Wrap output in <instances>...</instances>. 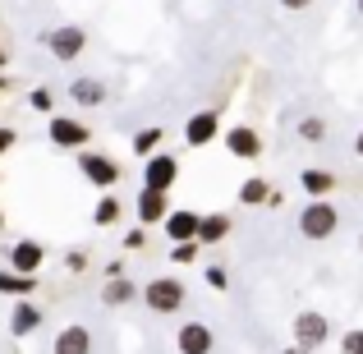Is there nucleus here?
<instances>
[{
    "instance_id": "nucleus-1",
    "label": "nucleus",
    "mask_w": 363,
    "mask_h": 354,
    "mask_svg": "<svg viewBox=\"0 0 363 354\" xmlns=\"http://www.w3.org/2000/svg\"><path fill=\"white\" fill-rule=\"evenodd\" d=\"M42 46L55 55V60H79L83 51H88V33H83L79 23H55V28H46L42 33Z\"/></svg>"
},
{
    "instance_id": "nucleus-2",
    "label": "nucleus",
    "mask_w": 363,
    "mask_h": 354,
    "mask_svg": "<svg viewBox=\"0 0 363 354\" xmlns=\"http://www.w3.org/2000/svg\"><path fill=\"white\" fill-rule=\"evenodd\" d=\"M336 231H340V212H336V203H327V198H313V203L299 212V235L303 239H331Z\"/></svg>"
},
{
    "instance_id": "nucleus-3",
    "label": "nucleus",
    "mask_w": 363,
    "mask_h": 354,
    "mask_svg": "<svg viewBox=\"0 0 363 354\" xmlns=\"http://www.w3.org/2000/svg\"><path fill=\"white\" fill-rule=\"evenodd\" d=\"M74 166H79V170H83V179H88V184H97L101 194H116V184H120V161H116V157H106V152H88V148H83Z\"/></svg>"
},
{
    "instance_id": "nucleus-4",
    "label": "nucleus",
    "mask_w": 363,
    "mask_h": 354,
    "mask_svg": "<svg viewBox=\"0 0 363 354\" xmlns=\"http://www.w3.org/2000/svg\"><path fill=\"white\" fill-rule=\"evenodd\" d=\"M143 304H147V313H179L184 309V281L179 276H157V281H147V290H143Z\"/></svg>"
},
{
    "instance_id": "nucleus-5",
    "label": "nucleus",
    "mask_w": 363,
    "mask_h": 354,
    "mask_svg": "<svg viewBox=\"0 0 363 354\" xmlns=\"http://www.w3.org/2000/svg\"><path fill=\"white\" fill-rule=\"evenodd\" d=\"M327 341H331V318H327V313H318V309L294 313V345H303V350H322Z\"/></svg>"
},
{
    "instance_id": "nucleus-6",
    "label": "nucleus",
    "mask_w": 363,
    "mask_h": 354,
    "mask_svg": "<svg viewBox=\"0 0 363 354\" xmlns=\"http://www.w3.org/2000/svg\"><path fill=\"white\" fill-rule=\"evenodd\" d=\"M46 138H51L55 148L83 152V148H88V138H92V129L83 120H74V116H51V124H46Z\"/></svg>"
},
{
    "instance_id": "nucleus-7",
    "label": "nucleus",
    "mask_w": 363,
    "mask_h": 354,
    "mask_svg": "<svg viewBox=\"0 0 363 354\" xmlns=\"http://www.w3.org/2000/svg\"><path fill=\"white\" fill-rule=\"evenodd\" d=\"M179 179V161L170 157V152H157V157H147V166H143V189H157V194H170Z\"/></svg>"
},
{
    "instance_id": "nucleus-8",
    "label": "nucleus",
    "mask_w": 363,
    "mask_h": 354,
    "mask_svg": "<svg viewBox=\"0 0 363 354\" xmlns=\"http://www.w3.org/2000/svg\"><path fill=\"white\" fill-rule=\"evenodd\" d=\"M42 262H46V244H42V239H14V244H9V272L37 276Z\"/></svg>"
},
{
    "instance_id": "nucleus-9",
    "label": "nucleus",
    "mask_w": 363,
    "mask_h": 354,
    "mask_svg": "<svg viewBox=\"0 0 363 354\" xmlns=\"http://www.w3.org/2000/svg\"><path fill=\"white\" fill-rule=\"evenodd\" d=\"M221 138V111H198L184 120V143L189 148H207V143Z\"/></svg>"
},
{
    "instance_id": "nucleus-10",
    "label": "nucleus",
    "mask_w": 363,
    "mask_h": 354,
    "mask_svg": "<svg viewBox=\"0 0 363 354\" xmlns=\"http://www.w3.org/2000/svg\"><path fill=\"white\" fill-rule=\"evenodd\" d=\"M65 97H69L74 106H83V111H97V106H106L111 88L101 79H92V74H83V79H74L69 88H65Z\"/></svg>"
},
{
    "instance_id": "nucleus-11",
    "label": "nucleus",
    "mask_w": 363,
    "mask_h": 354,
    "mask_svg": "<svg viewBox=\"0 0 363 354\" xmlns=\"http://www.w3.org/2000/svg\"><path fill=\"white\" fill-rule=\"evenodd\" d=\"M175 350L179 354H212L216 350V331L207 327V322H184V327L175 331Z\"/></svg>"
},
{
    "instance_id": "nucleus-12",
    "label": "nucleus",
    "mask_w": 363,
    "mask_h": 354,
    "mask_svg": "<svg viewBox=\"0 0 363 354\" xmlns=\"http://www.w3.org/2000/svg\"><path fill=\"white\" fill-rule=\"evenodd\" d=\"M133 216H138V226H166V216H170L166 194H157V189H138V198H133Z\"/></svg>"
},
{
    "instance_id": "nucleus-13",
    "label": "nucleus",
    "mask_w": 363,
    "mask_h": 354,
    "mask_svg": "<svg viewBox=\"0 0 363 354\" xmlns=\"http://www.w3.org/2000/svg\"><path fill=\"white\" fill-rule=\"evenodd\" d=\"M225 152L240 161H257L262 157V133L248 129V124H235V129H225Z\"/></svg>"
},
{
    "instance_id": "nucleus-14",
    "label": "nucleus",
    "mask_w": 363,
    "mask_h": 354,
    "mask_svg": "<svg viewBox=\"0 0 363 354\" xmlns=\"http://www.w3.org/2000/svg\"><path fill=\"white\" fill-rule=\"evenodd\" d=\"M46 322V313H42V304H33V299H18L14 304V313H9V336H33L37 327Z\"/></svg>"
},
{
    "instance_id": "nucleus-15",
    "label": "nucleus",
    "mask_w": 363,
    "mask_h": 354,
    "mask_svg": "<svg viewBox=\"0 0 363 354\" xmlns=\"http://www.w3.org/2000/svg\"><path fill=\"white\" fill-rule=\"evenodd\" d=\"M198 226H203V212H189V207H175V212L166 216V239H175V244H189V239H198Z\"/></svg>"
},
{
    "instance_id": "nucleus-16",
    "label": "nucleus",
    "mask_w": 363,
    "mask_h": 354,
    "mask_svg": "<svg viewBox=\"0 0 363 354\" xmlns=\"http://www.w3.org/2000/svg\"><path fill=\"white\" fill-rule=\"evenodd\" d=\"M51 354H92V331L83 322H69V327L55 331V345Z\"/></svg>"
},
{
    "instance_id": "nucleus-17",
    "label": "nucleus",
    "mask_w": 363,
    "mask_h": 354,
    "mask_svg": "<svg viewBox=\"0 0 363 354\" xmlns=\"http://www.w3.org/2000/svg\"><path fill=\"white\" fill-rule=\"evenodd\" d=\"M138 299V285L129 281V276H106V285H101V304L106 309H124V304Z\"/></svg>"
},
{
    "instance_id": "nucleus-18",
    "label": "nucleus",
    "mask_w": 363,
    "mask_h": 354,
    "mask_svg": "<svg viewBox=\"0 0 363 354\" xmlns=\"http://www.w3.org/2000/svg\"><path fill=\"white\" fill-rule=\"evenodd\" d=\"M230 235V216L225 212H203V226H198V244H221Z\"/></svg>"
},
{
    "instance_id": "nucleus-19",
    "label": "nucleus",
    "mask_w": 363,
    "mask_h": 354,
    "mask_svg": "<svg viewBox=\"0 0 363 354\" xmlns=\"http://www.w3.org/2000/svg\"><path fill=\"white\" fill-rule=\"evenodd\" d=\"M299 184H303V194H308V198H327L331 189H336V175H331V170H303Z\"/></svg>"
},
{
    "instance_id": "nucleus-20",
    "label": "nucleus",
    "mask_w": 363,
    "mask_h": 354,
    "mask_svg": "<svg viewBox=\"0 0 363 354\" xmlns=\"http://www.w3.org/2000/svg\"><path fill=\"white\" fill-rule=\"evenodd\" d=\"M37 276H18V272H0V294H14V299H33Z\"/></svg>"
},
{
    "instance_id": "nucleus-21",
    "label": "nucleus",
    "mask_w": 363,
    "mask_h": 354,
    "mask_svg": "<svg viewBox=\"0 0 363 354\" xmlns=\"http://www.w3.org/2000/svg\"><path fill=\"white\" fill-rule=\"evenodd\" d=\"M120 216H124V203H120L116 194H101L97 207H92V226H116Z\"/></svg>"
},
{
    "instance_id": "nucleus-22",
    "label": "nucleus",
    "mask_w": 363,
    "mask_h": 354,
    "mask_svg": "<svg viewBox=\"0 0 363 354\" xmlns=\"http://www.w3.org/2000/svg\"><path fill=\"white\" fill-rule=\"evenodd\" d=\"M267 198H272V184H267L262 175H253V179H244V184H240V203L244 207H262Z\"/></svg>"
},
{
    "instance_id": "nucleus-23",
    "label": "nucleus",
    "mask_w": 363,
    "mask_h": 354,
    "mask_svg": "<svg viewBox=\"0 0 363 354\" xmlns=\"http://www.w3.org/2000/svg\"><path fill=\"white\" fill-rule=\"evenodd\" d=\"M161 138H166V129H138V133H133V157H143V161L157 157Z\"/></svg>"
},
{
    "instance_id": "nucleus-24",
    "label": "nucleus",
    "mask_w": 363,
    "mask_h": 354,
    "mask_svg": "<svg viewBox=\"0 0 363 354\" xmlns=\"http://www.w3.org/2000/svg\"><path fill=\"white\" fill-rule=\"evenodd\" d=\"M294 133H299L303 143H327V120L322 116H303L299 124H294Z\"/></svg>"
},
{
    "instance_id": "nucleus-25",
    "label": "nucleus",
    "mask_w": 363,
    "mask_h": 354,
    "mask_svg": "<svg viewBox=\"0 0 363 354\" xmlns=\"http://www.w3.org/2000/svg\"><path fill=\"white\" fill-rule=\"evenodd\" d=\"M28 106H33L37 116H51V106H55V92H51V88H33V92H28Z\"/></svg>"
},
{
    "instance_id": "nucleus-26",
    "label": "nucleus",
    "mask_w": 363,
    "mask_h": 354,
    "mask_svg": "<svg viewBox=\"0 0 363 354\" xmlns=\"http://www.w3.org/2000/svg\"><path fill=\"white\" fill-rule=\"evenodd\" d=\"M198 248H203L198 239H189V244H170V262H175V267H189L198 258Z\"/></svg>"
},
{
    "instance_id": "nucleus-27",
    "label": "nucleus",
    "mask_w": 363,
    "mask_h": 354,
    "mask_svg": "<svg viewBox=\"0 0 363 354\" xmlns=\"http://www.w3.org/2000/svg\"><path fill=\"white\" fill-rule=\"evenodd\" d=\"M203 281L212 285V290H230V272H225L221 262H212V267H207V272H203Z\"/></svg>"
},
{
    "instance_id": "nucleus-28",
    "label": "nucleus",
    "mask_w": 363,
    "mask_h": 354,
    "mask_svg": "<svg viewBox=\"0 0 363 354\" xmlns=\"http://www.w3.org/2000/svg\"><path fill=\"white\" fill-rule=\"evenodd\" d=\"M340 354H363V327H354V331L340 336Z\"/></svg>"
},
{
    "instance_id": "nucleus-29",
    "label": "nucleus",
    "mask_w": 363,
    "mask_h": 354,
    "mask_svg": "<svg viewBox=\"0 0 363 354\" xmlns=\"http://www.w3.org/2000/svg\"><path fill=\"white\" fill-rule=\"evenodd\" d=\"M143 244H147V226H133V231L124 235V248H129V253H138Z\"/></svg>"
},
{
    "instance_id": "nucleus-30",
    "label": "nucleus",
    "mask_w": 363,
    "mask_h": 354,
    "mask_svg": "<svg viewBox=\"0 0 363 354\" xmlns=\"http://www.w3.org/2000/svg\"><path fill=\"white\" fill-rule=\"evenodd\" d=\"M65 267H69V272H83V267H88V253H83V248H69V253H65Z\"/></svg>"
},
{
    "instance_id": "nucleus-31",
    "label": "nucleus",
    "mask_w": 363,
    "mask_h": 354,
    "mask_svg": "<svg viewBox=\"0 0 363 354\" xmlns=\"http://www.w3.org/2000/svg\"><path fill=\"white\" fill-rule=\"evenodd\" d=\"M14 143H18V133H14V129H5V124H0V157H5V152L14 148Z\"/></svg>"
},
{
    "instance_id": "nucleus-32",
    "label": "nucleus",
    "mask_w": 363,
    "mask_h": 354,
    "mask_svg": "<svg viewBox=\"0 0 363 354\" xmlns=\"http://www.w3.org/2000/svg\"><path fill=\"white\" fill-rule=\"evenodd\" d=\"M313 0H281V9H294V14H299V9H308Z\"/></svg>"
},
{
    "instance_id": "nucleus-33",
    "label": "nucleus",
    "mask_w": 363,
    "mask_h": 354,
    "mask_svg": "<svg viewBox=\"0 0 363 354\" xmlns=\"http://www.w3.org/2000/svg\"><path fill=\"white\" fill-rule=\"evenodd\" d=\"M281 354H318V350H303V345H290V350H281Z\"/></svg>"
},
{
    "instance_id": "nucleus-34",
    "label": "nucleus",
    "mask_w": 363,
    "mask_h": 354,
    "mask_svg": "<svg viewBox=\"0 0 363 354\" xmlns=\"http://www.w3.org/2000/svg\"><path fill=\"white\" fill-rule=\"evenodd\" d=\"M354 152H359V157H363V129L354 133Z\"/></svg>"
},
{
    "instance_id": "nucleus-35",
    "label": "nucleus",
    "mask_w": 363,
    "mask_h": 354,
    "mask_svg": "<svg viewBox=\"0 0 363 354\" xmlns=\"http://www.w3.org/2000/svg\"><path fill=\"white\" fill-rule=\"evenodd\" d=\"M5 65H9V55H5V51H0V74H5Z\"/></svg>"
},
{
    "instance_id": "nucleus-36",
    "label": "nucleus",
    "mask_w": 363,
    "mask_h": 354,
    "mask_svg": "<svg viewBox=\"0 0 363 354\" xmlns=\"http://www.w3.org/2000/svg\"><path fill=\"white\" fill-rule=\"evenodd\" d=\"M5 88H9V79H5V74H0V92H5Z\"/></svg>"
},
{
    "instance_id": "nucleus-37",
    "label": "nucleus",
    "mask_w": 363,
    "mask_h": 354,
    "mask_svg": "<svg viewBox=\"0 0 363 354\" xmlns=\"http://www.w3.org/2000/svg\"><path fill=\"white\" fill-rule=\"evenodd\" d=\"M0 231H5V212H0Z\"/></svg>"
},
{
    "instance_id": "nucleus-38",
    "label": "nucleus",
    "mask_w": 363,
    "mask_h": 354,
    "mask_svg": "<svg viewBox=\"0 0 363 354\" xmlns=\"http://www.w3.org/2000/svg\"><path fill=\"white\" fill-rule=\"evenodd\" d=\"M359 14H363V0H359Z\"/></svg>"
},
{
    "instance_id": "nucleus-39",
    "label": "nucleus",
    "mask_w": 363,
    "mask_h": 354,
    "mask_svg": "<svg viewBox=\"0 0 363 354\" xmlns=\"http://www.w3.org/2000/svg\"><path fill=\"white\" fill-rule=\"evenodd\" d=\"M359 248H363V235H359Z\"/></svg>"
}]
</instances>
